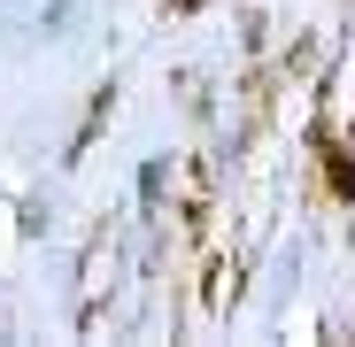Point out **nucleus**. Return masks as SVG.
Wrapping results in <instances>:
<instances>
[]
</instances>
